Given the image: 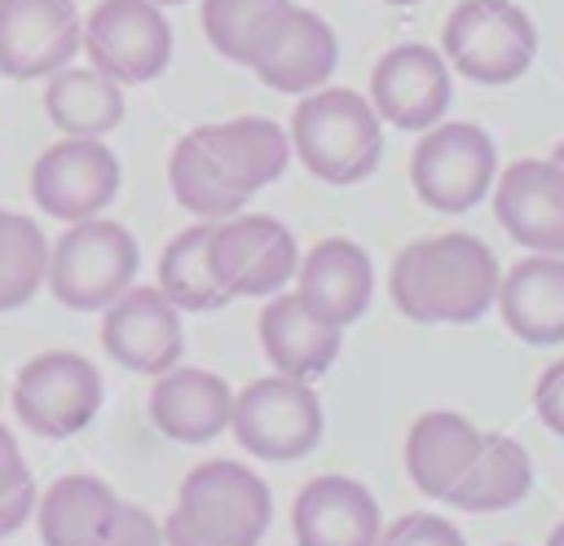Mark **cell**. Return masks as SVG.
Instances as JSON below:
<instances>
[{"label": "cell", "mask_w": 564, "mask_h": 546, "mask_svg": "<svg viewBox=\"0 0 564 546\" xmlns=\"http://www.w3.org/2000/svg\"><path fill=\"white\" fill-rule=\"evenodd\" d=\"M498 255L467 229L419 238L397 251L388 291L401 317L419 326H471L494 308Z\"/></svg>", "instance_id": "6da1fadb"}, {"label": "cell", "mask_w": 564, "mask_h": 546, "mask_svg": "<svg viewBox=\"0 0 564 546\" xmlns=\"http://www.w3.org/2000/svg\"><path fill=\"white\" fill-rule=\"evenodd\" d=\"M286 136L304 172L326 185H357L383 159V119L357 88L322 84L304 92L291 110Z\"/></svg>", "instance_id": "7a4b0ae2"}, {"label": "cell", "mask_w": 564, "mask_h": 546, "mask_svg": "<svg viewBox=\"0 0 564 546\" xmlns=\"http://www.w3.org/2000/svg\"><path fill=\"white\" fill-rule=\"evenodd\" d=\"M141 269V247L119 220H75L66 233L48 247V273L44 286L53 299L70 313H101L115 304Z\"/></svg>", "instance_id": "3957f363"}, {"label": "cell", "mask_w": 564, "mask_h": 546, "mask_svg": "<svg viewBox=\"0 0 564 546\" xmlns=\"http://www.w3.org/2000/svg\"><path fill=\"white\" fill-rule=\"evenodd\" d=\"M441 57L454 75L502 88L538 57V26L516 0H458L441 31Z\"/></svg>", "instance_id": "277c9868"}, {"label": "cell", "mask_w": 564, "mask_h": 546, "mask_svg": "<svg viewBox=\"0 0 564 546\" xmlns=\"http://www.w3.org/2000/svg\"><path fill=\"white\" fill-rule=\"evenodd\" d=\"M494 176H498L494 136L467 119L432 123L410 154V185L419 203L445 216L471 211L494 189Z\"/></svg>", "instance_id": "5b68a950"}, {"label": "cell", "mask_w": 564, "mask_h": 546, "mask_svg": "<svg viewBox=\"0 0 564 546\" xmlns=\"http://www.w3.org/2000/svg\"><path fill=\"white\" fill-rule=\"evenodd\" d=\"M229 427L251 458L295 462L317 449L326 418H322V401H317L313 383L273 370L264 379H251L234 396Z\"/></svg>", "instance_id": "8992f818"}, {"label": "cell", "mask_w": 564, "mask_h": 546, "mask_svg": "<svg viewBox=\"0 0 564 546\" xmlns=\"http://www.w3.org/2000/svg\"><path fill=\"white\" fill-rule=\"evenodd\" d=\"M9 405H13L18 423L35 436H48V440L75 436L101 410V374L88 357L53 348V352L31 357L13 374Z\"/></svg>", "instance_id": "52a82bcc"}, {"label": "cell", "mask_w": 564, "mask_h": 546, "mask_svg": "<svg viewBox=\"0 0 564 546\" xmlns=\"http://www.w3.org/2000/svg\"><path fill=\"white\" fill-rule=\"evenodd\" d=\"M207 255L229 299H269L300 269L295 233L264 211H234L225 220H212Z\"/></svg>", "instance_id": "ba28073f"}, {"label": "cell", "mask_w": 564, "mask_h": 546, "mask_svg": "<svg viewBox=\"0 0 564 546\" xmlns=\"http://www.w3.org/2000/svg\"><path fill=\"white\" fill-rule=\"evenodd\" d=\"M79 48L115 84H150L172 62V22L154 0H97L84 18Z\"/></svg>", "instance_id": "9c48e42d"}, {"label": "cell", "mask_w": 564, "mask_h": 546, "mask_svg": "<svg viewBox=\"0 0 564 546\" xmlns=\"http://www.w3.org/2000/svg\"><path fill=\"white\" fill-rule=\"evenodd\" d=\"M119 159L101 136H62L31 163V198L53 220L101 216L119 194Z\"/></svg>", "instance_id": "30bf717a"}, {"label": "cell", "mask_w": 564, "mask_h": 546, "mask_svg": "<svg viewBox=\"0 0 564 546\" xmlns=\"http://www.w3.org/2000/svg\"><path fill=\"white\" fill-rule=\"evenodd\" d=\"M454 70L432 44H392L370 70V106L401 132H427L445 119Z\"/></svg>", "instance_id": "8fae6325"}, {"label": "cell", "mask_w": 564, "mask_h": 546, "mask_svg": "<svg viewBox=\"0 0 564 546\" xmlns=\"http://www.w3.org/2000/svg\"><path fill=\"white\" fill-rule=\"evenodd\" d=\"M101 348L132 374H163L185 352L181 308L159 286H128L101 308Z\"/></svg>", "instance_id": "7c38bea8"}, {"label": "cell", "mask_w": 564, "mask_h": 546, "mask_svg": "<svg viewBox=\"0 0 564 546\" xmlns=\"http://www.w3.org/2000/svg\"><path fill=\"white\" fill-rule=\"evenodd\" d=\"M84 40L75 0H0V75L48 79L70 66Z\"/></svg>", "instance_id": "4fadbf2b"}, {"label": "cell", "mask_w": 564, "mask_h": 546, "mask_svg": "<svg viewBox=\"0 0 564 546\" xmlns=\"http://www.w3.org/2000/svg\"><path fill=\"white\" fill-rule=\"evenodd\" d=\"M494 220L511 242L564 255V167L555 159H516L494 176Z\"/></svg>", "instance_id": "5bb4252c"}, {"label": "cell", "mask_w": 564, "mask_h": 546, "mask_svg": "<svg viewBox=\"0 0 564 546\" xmlns=\"http://www.w3.org/2000/svg\"><path fill=\"white\" fill-rule=\"evenodd\" d=\"M339 62V40L330 31V22L313 9L286 4L282 18L273 22V31L264 35L251 70L264 88L286 92V97H304L322 84H330Z\"/></svg>", "instance_id": "9a60e30c"}, {"label": "cell", "mask_w": 564, "mask_h": 546, "mask_svg": "<svg viewBox=\"0 0 564 546\" xmlns=\"http://www.w3.org/2000/svg\"><path fill=\"white\" fill-rule=\"evenodd\" d=\"M379 502L352 476H313L291 502L295 546H379Z\"/></svg>", "instance_id": "2e32d148"}, {"label": "cell", "mask_w": 564, "mask_h": 546, "mask_svg": "<svg viewBox=\"0 0 564 546\" xmlns=\"http://www.w3.org/2000/svg\"><path fill=\"white\" fill-rule=\"evenodd\" d=\"M295 277H300L295 286L300 304L335 330L352 326L375 295V264L366 247H357L352 238H322L317 247H308Z\"/></svg>", "instance_id": "e0dca14e"}, {"label": "cell", "mask_w": 564, "mask_h": 546, "mask_svg": "<svg viewBox=\"0 0 564 546\" xmlns=\"http://www.w3.org/2000/svg\"><path fill=\"white\" fill-rule=\"evenodd\" d=\"M150 423L176 440V445H207L220 432H229V414H234V392L216 370H198V365H172L163 374H154L150 383Z\"/></svg>", "instance_id": "ac0fdd59"}, {"label": "cell", "mask_w": 564, "mask_h": 546, "mask_svg": "<svg viewBox=\"0 0 564 546\" xmlns=\"http://www.w3.org/2000/svg\"><path fill=\"white\" fill-rule=\"evenodd\" d=\"M494 308L502 313V326L533 343H564V255H524L498 277Z\"/></svg>", "instance_id": "d6986e66"}, {"label": "cell", "mask_w": 564, "mask_h": 546, "mask_svg": "<svg viewBox=\"0 0 564 546\" xmlns=\"http://www.w3.org/2000/svg\"><path fill=\"white\" fill-rule=\"evenodd\" d=\"M256 335H260V348L269 357V365L278 374H291V379H304L313 383L317 374H326L339 357V335L335 326L317 321L295 291H278L269 295V304L260 308L256 317Z\"/></svg>", "instance_id": "ffe728a7"}, {"label": "cell", "mask_w": 564, "mask_h": 546, "mask_svg": "<svg viewBox=\"0 0 564 546\" xmlns=\"http://www.w3.org/2000/svg\"><path fill=\"white\" fill-rule=\"evenodd\" d=\"M176 502L198 511V515H207V520H216V524H225V528L251 533V537H264V528L273 520L269 484L251 467H242L234 458H207L194 471H185Z\"/></svg>", "instance_id": "44dd1931"}, {"label": "cell", "mask_w": 564, "mask_h": 546, "mask_svg": "<svg viewBox=\"0 0 564 546\" xmlns=\"http://www.w3.org/2000/svg\"><path fill=\"white\" fill-rule=\"evenodd\" d=\"M485 432L458 410H427L405 432V476L423 498H441L471 467Z\"/></svg>", "instance_id": "7402d4cb"}, {"label": "cell", "mask_w": 564, "mask_h": 546, "mask_svg": "<svg viewBox=\"0 0 564 546\" xmlns=\"http://www.w3.org/2000/svg\"><path fill=\"white\" fill-rule=\"evenodd\" d=\"M119 493L84 471L57 476L35 498V528L44 546H101L119 520Z\"/></svg>", "instance_id": "603a6c76"}, {"label": "cell", "mask_w": 564, "mask_h": 546, "mask_svg": "<svg viewBox=\"0 0 564 546\" xmlns=\"http://www.w3.org/2000/svg\"><path fill=\"white\" fill-rule=\"evenodd\" d=\"M203 141H207L216 167L225 172V181L234 189H242L247 198L256 189L273 185L291 163L286 128L264 119V114H242L229 123H203Z\"/></svg>", "instance_id": "cb8c5ba5"}, {"label": "cell", "mask_w": 564, "mask_h": 546, "mask_svg": "<svg viewBox=\"0 0 564 546\" xmlns=\"http://www.w3.org/2000/svg\"><path fill=\"white\" fill-rule=\"evenodd\" d=\"M529 489H533V462H529L524 445L502 432H485L471 467L458 476V484L445 493V502L458 511H471V515H494V511L524 502Z\"/></svg>", "instance_id": "d4e9b609"}, {"label": "cell", "mask_w": 564, "mask_h": 546, "mask_svg": "<svg viewBox=\"0 0 564 546\" xmlns=\"http://www.w3.org/2000/svg\"><path fill=\"white\" fill-rule=\"evenodd\" d=\"M44 114L62 136H106L123 123V84L97 66H62L44 84Z\"/></svg>", "instance_id": "484cf974"}, {"label": "cell", "mask_w": 564, "mask_h": 546, "mask_svg": "<svg viewBox=\"0 0 564 546\" xmlns=\"http://www.w3.org/2000/svg\"><path fill=\"white\" fill-rule=\"evenodd\" d=\"M167 185H172V198L194 216V220H225L234 211H242L247 194L234 189L225 181V172L216 167L207 141H203V128L185 132L172 154H167Z\"/></svg>", "instance_id": "4316f807"}, {"label": "cell", "mask_w": 564, "mask_h": 546, "mask_svg": "<svg viewBox=\"0 0 564 546\" xmlns=\"http://www.w3.org/2000/svg\"><path fill=\"white\" fill-rule=\"evenodd\" d=\"M207 238H212V220H198V225L181 229L159 255V282L154 286L181 313H216V308L229 304V291L216 282Z\"/></svg>", "instance_id": "83f0119b"}, {"label": "cell", "mask_w": 564, "mask_h": 546, "mask_svg": "<svg viewBox=\"0 0 564 546\" xmlns=\"http://www.w3.org/2000/svg\"><path fill=\"white\" fill-rule=\"evenodd\" d=\"M286 4L291 0H203V35L220 57L251 66Z\"/></svg>", "instance_id": "f1b7e54d"}, {"label": "cell", "mask_w": 564, "mask_h": 546, "mask_svg": "<svg viewBox=\"0 0 564 546\" xmlns=\"http://www.w3.org/2000/svg\"><path fill=\"white\" fill-rule=\"evenodd\" d=\"M48 273V238L31 216L0 211V313L22 308Z\"/></svg>", "instance_id": "f546056e"}, {"label": "cell", "mask_w": 564, "mask_h": 546, "mask_svg": "<svg viewBox=\"0 0 564 546\" xmlns=\"http://www.w3.org/2000/svg\"><path fill=\"white\" fill-rule=\"evenodd\" d=\"M163 546H260V537L251 533H238V528H225L189 506H172L163 515Z\"/></svg>", "instance_id": "4dcf8cb0"}, {"label": "cell", "mask_w": 564, "mask_h": 546, "mask_svg": "<svg viewBox=\"0 0 564 546\" xmlns=\"http://www.w3.org/2000/svg\"><path fill=\"white\" fill-rule=\"evenodd\" d=\"M379 546H467V542L449 520L427 515V511H410L388 533H379Z\"/></svg>", "instance_id": "1f68e13d"}, {"label": "cell", "mask_w": 564, "mask_h": 546, "mask_svg": "<svg viewBox=\"0 0 564 546\" xmlns=\"http://www.w3.org/2000/svg\"><path fill=\"white\" fill-rule=\"evenodd\" d=\"M533 410H538L542 427L564 440V357L538 374V383H533Z\"/></svg>", "instance_id": "d6a6232c"}, {"label": "cell", "mask_w": 564, "mask_h": 546, "mask_svg": "<svg viewBox=\"0 0 564 546\" xmlns=\"http://www.w3.org/2000/svg\"><path fill=\"white\" fill-rule=\"evenodd\" d=\"M101 546H163V524L141 506H119V520Z\"/></svg>", "instance_id": "836d02e7"}, {"label": "cell", "mask_w": 564, "mask_h": 546, "mask_svg": "<svg viewBox=\"0 0 564 546\" xmlns=\"http://www.w3.org/2000/svg\"><path fill=\"white\" fill-rule=\"evenodd\" d=\"M35 484L26 480V484H18V489H9V493H0V537H9V533H18L31 515H35Z\"/></svg>", "instance_id": "e575fe53"}, {"label": "cell", "mask_w": 564, "mask_h": 546, "mask_svg": "<svg viewBox=\"0 0 564 546\" xmlns=\"http://www.w3.org/2000/svg\"><path fill=\"white\" fill-rule=\"evenodd\" d=\"M26 480H31V467H26V458H22L18 440H13V432L0 423V493L18 489V484H26Z\"/></svg>", "instance_id": "d590c367"}, {"label": "cell", "mask_w": 564, "mask_h": 546, "mask_svg": "<svg viewBox=\"0 0 564 546\" xmlns=\"http://www.w3.org/2000/svg\"><path fill=\"white\" fill-rule=\"evenodd\" d=\"M546 546H564V520L551 528V537H546Z\"/></svg>", "instance_id": "8d00e7d4"}, {"label": "cell", "mask_w": 564, "mask_h": 546, "mask_svg": "<svg viewBox=\"0 0 564 546\" xmlns=\"http://www.w3.org/2000/svg\"><path fill=\"white\" fill-rule=\"evenodd\" d=\"M551 159H555V163H560V167H564V141H560V145H555V150H551Z\"/></svg>", "instance_id": "74e56055"}, {"label": "cell", "mask_w": 564, "mask_h": 546, "mask_svg": "<svg viewBox=\"0 0 564 546\" xmlns=\"http://www.w3.org/2000/svg\"><path fill=\"white\" fill-rule=\"evenodd\" d=\"M159 9H172V4H185V0H154Z\"/></svg>", "instance_id": "f35d334b"}, {"label": "cell", "mask_w": 564, "mask_h": 546, "mask_svg": "<svg viewBox=\"0 0 564 546\" xmlns=\"http://www.w3.org/2000/svg\"><path fill=\"white\" fill-rule=\"evenodd\" d=\"M383 4H401L405 9V4H419V0H383Z\"/></svg>", "instance_id": "ab89813d"}]
</instances>
